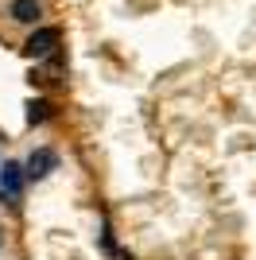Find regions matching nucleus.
<instances>
[{
    "instance_id": "f257e3e1",
    "label": "nucleus",
    "mask_w": 256,
    "mask_h": 260,
    "mask_svg": "<svg viewBox=\"0 0 256 260\" xmlns=\"http://www.w3.org/2000/svg\"><path fill=\"white\" fill-rule=\"evenodd\" d=\"M58 27H35L27 39H23V54L27 58H54V51H58Z\"/></svg>"
},
{
    "instance_id": "f03ea898",
    "label": "nucleus",
    "mask_w": 256,
    "mask_h": 260,
    "mask_svg": "<svg viewBox=\"0 0 256 260\" xmlns=\"http://www.w3.org/2000/svg\"><path fill=\"white\" fill-rule=\"evenodd\" d=\"M23 183H27V175H23V163L16 159H4V167H0V198H16L23 194Z\"/></svg>"
},
{
    "instance_id": "7ed1b4c3",
    "label": "nucleus",
    "mask_w": 256,
    "mask_h": 260,
    "mask_svg": "<svg viewBox=\"0 0 256 260\" xmlns=\"http://www.w3.org/2000/svg\"><path fill=\"white\" fill-rule=\"evenodd\" d=\"M54 167H58V155H54L51 148H35V152L27 155V163H23V175H27L31 183H39V179H47Z\"/></svg>"
},
{
    "instance_id": "20e7f679",
    "label": "nucleus",
    "mask_w": 256,
    "mask_h": 260,
    "mask_svg": "<svg viewBox=\"0 0 256 260\" xmlns=\"http://www.w3.org/2000/svg\"><path fill=\"white\" fill-rule=\"evenodd\" d=\"M8 16L16 23H23V27H35L39 16H43V4H39V0H12V4H8Z\"/></svg>"
},
{
    "instance_id": "39448f33",
    "label": "nucleus",
    "mask_w": 256,
    "mask_h": 260,
    "mask_svg": "<svg viewBox=\"0 0 256 260\" xmlns=\"http://www.w3.org/2000/svg\"><path fill=\"white\" fill-rule=\"evenodd\" d=\"M51 113H54V105H51L47 98L27 101V124H47V120H51Z\"/></svg>"
},
{
    "instance_id": "423d86ee",
    "label": "nucleus",
    "mask_w": 256,
    "mask_h": 260,
    "mask_svg": "<svg viewBox=\"0 0 256 260\" xmlns=\"http://www.w3.org/2000/svg\"><path fill=\"white\" fill-rule=\"evenodd\" d=\"M0 249H4V229H0Z\"/></svg>"
}]
</instances>
